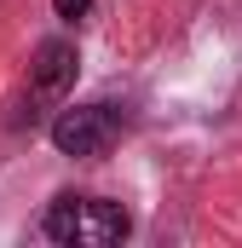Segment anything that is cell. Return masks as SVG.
<instances>
[{
	"label": "cell",
	"instance_id": "cell-4",
	"mask_svg": "<svg viewBox=\"0 0 242 248\" xmlns=\"http://www.w3.org/2000/svg\"><path fill=\"white\" fill-rule=\"evenodd\" d=\"M87 12H92V0H58V17H63V23H81Z\"/></svg>",
	"mask_w": 242,
	"mask_h": 248
},
{
	"label": "cell",
	"instance_id": "cell-1",
	"mask_svg": "<svg viewBox=\"0 0 242 248\" xmlns=\"http://www.w3.org/2000/svg\"><path fill=\"white\" fill-rule=\"evenodd\" d=\"M52 243H121L127 231H133V219H127V208L110 202V196H58L52 208H46V225H41Z\"/></svg>",
	"mask_w": 242,
	"mask_h": 248
},
{
	"label": "cell",
	"instance_id": "cell-2",
	"mask_svg": "<svg viewBox=\"0 0 242 248\" xmlns=\"http://www.w3.org/2000/svg\"><path fill=\"white\" fill-rule=\"evenodd\" d=\"M116 133H121L116 104H75L52 122V144L63 156H104L116 144Z\"/></svg>",
	"mask_w": 242,
	"mask_h": 248
},
{
	"label": "cell",
	"instance_id": "cell-3",
	"mask_svg": "<svg viewBox=\"0 0 242 248\" xmlns=\"http://www.w3.org/2000/svg\"><path fill=\"white\" fill-rule=\"evenodd\" d=\"M75 87V46L69 41H41L29 63V98L35 104H63Z\"/></svg>",
	"mask_w": 242,
	"mask_h": 248
}]
</instances>
